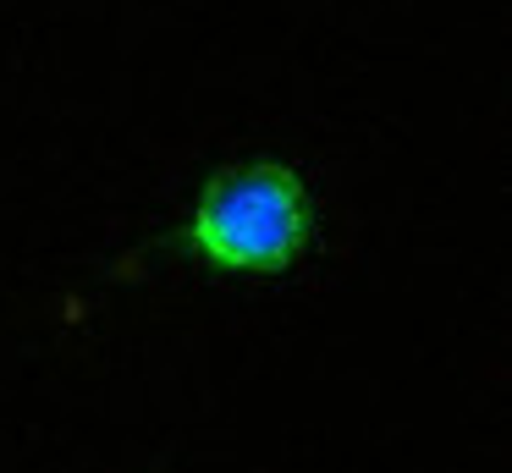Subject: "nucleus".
<instances>
[{
    "label": "nucleus",
    "instance_id": "nucleus-1",
    "mask_svg": "<svg viewBox=\"0 0 512 473\" xmlns=\"http://www.w3.org/2000/svg\"><path fill=\"white\" fill-rule=\"evenodd\" d=\"M320 204L287 160H237L204 176L177 248L204 275L226 281H281L314 253Z\"/></svg>",
    "mask_w": 512,
    "mask_h": 473
}]
</instances>
